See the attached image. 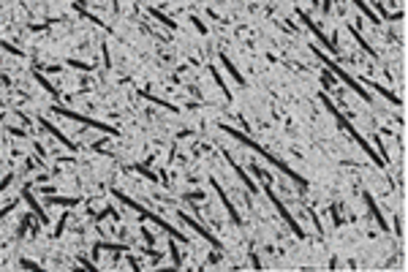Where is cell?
<instances>
[{
  "label": "cell",
  "mask_w": 408,
  "mask_h": 272,
  "mask_svg": "<svg viewBox=\"0 0 408 272\" xmlns=\"http://www.w3.org/2000/svg\"><path fill=\"white\" fill-rule=\"evenodd\" d=\"M101 251H114V253H125L128 245H122V242H98L96 248H93V262H98V253Z\"/></svg>",
  "instance_id": "cell-15"
},
{
  "label": "cell",
  "mask_w": 408,
  "mask_h": 272,
  "mask_svg": "<svg viewBox=\"0 0 408 272\" xmlns=\"http://www.w3.org/2000/svg\"><path fill=\"white\" fill-rule=\"evenodd\" d=\"M376 147H378V155L384 158V164H389V153H387V144H384L381 136H376Z\"/></svg>",
  "instance_id": "cell-28"
},
{
  "label": "cell",
  "mask_w": 408,
  "mask_h": 272,
  "mask_svg": "<svg viewBox=\"0 0 408 272\" xmlns=\"http://www.w3.org/2000/svg\"><path fill=\"white\" fill-rule=\"evenodd\" d=\"M367 88H373V90H376V92H381V95H384V98H387V101H392V103H395V106H403V101H400V98H398V95H395V92H392V90H389V88H384V85H378V82H367Z\"/></svg>",
  "instance_id": "cell-16"
},
{
  "label": "cell",
  "mask_w": 408,
  "mask_h": 272,
  "mask_svg": "<svg viewBox=\"0 0 408 272\" xmlns=\"http://www.w3.org/2000/svg\"><path fill=\"white\" fill-rule=\"evenodd\" d=\"M348 33H351V36H354V38H357V44H359V46H362V49H365V52H367V55H370V57H373V60H376V57H378V52H376V49H373V46H370V44H367V41H365V38H362V36H359V30H357V27H354V25H348Z\"/></svg>",
  "instance_id": "cell-17"
},
{
  "label": "cell",
  "mask_w": 408,
  "mask_h": 272,
  "mask_svg": "<svg viewBox=\"0 0 408 272\" xmlns=\"http://www.w3.org/2000/svg\"><path fill=\"white\" fill-rule=\"evenodd\" d=\"M324 85H326V88H332V85H335V77H332V74H324Z\"/></svg>",
  "instance_id": "cell-35"
},
{
  "label": "cell",
  "mask_w": 408,
  "mask_h": 272,
  "mask_svg": "<svg viewBox=\"0 0 408 272\" xmlns=\"http://www.w3.org/2000/svg\"><path fill=\"white\" fill-rule=\"evenodd\" d=\"M169 253H172V262H174V267H183V259H180V251H177V245H174V237L169 240Z\"/></svg>",
  "instance_id": "cell-25"
},
{
  "label": "cell",
  "mask_w": 408,
  "mask_h": 272,
  "mask_svg": "<svg viewBox=\"0 0 408 272\" xmlns=\"http://www.w3.org/2000/svg\"><path fill=\"white\" fill-rule=\"evenodd\" d=\"M22 199H25L27 204H30V210H33V215H36V221H38V223H44V226H46V223H49V215H46V212H44V207L38 204V199H36V196H33V190H30V188H25V190H22Z\"/></svg>",
  "instance_id": "cell-11"
},
{
  "label": "cell",
  "mask_w": 408,
  "mask_h": 272,
  "mask_svg": "<svg viewBox=\"0 0 408 272\" xmlns=\"http://www.w3.org/2000/svg\"><path fill=\"white\" fill-rule=\"evenodd\" d=\"M209 74H212L215 85H218V88H220V92H223V98H226V101H231V90L226 88V82H223V77H220V74H218V68H215V66H209Z\"/></svg>",
  "instance_id": "cell-21"
},
{
  "label": "cell",
  "mask_w": 408,
  "mask_h": 272,
  "mask_svg": "<svg viewBox=\"0 0 408 272\" xmlns=\"http://www.w3.org/2000/svg\"><path fill=\"white\" fill-rule=\"evenodd\" d=\"M66 218H68V215H63L60 221H57V226H55V237H60V234H63V229H66Z\"/></svg>",
  "instance_id": "cell-32"
},
{
  "label": "cell",
  "mask_w": 408,
  "mask_h": 272,
  "mask_svg": "<svg viewBox=\"0 0 408 272\" xmlns=\"http://www.w3.org/2000/svg\"><path fill=\"white\" fill-rule=\"evenodd\" d=\"M52 204H66V207H77L82 204V196H49Z\"/></svg>",
  "instance_id": "cell-22"
},
{
  "label": "cell",
  "mask_w": 408,
  "mask_h": 272,
  "mask_svg": "<svg viewBox=\"0 0 408 272\" xmlns=\"http://www.w3.org/2000/svg\"><path fill=\"white\" fill-rule=\"evenodd\" d=\"M133 169H136L139 175L144 177V180H153V182H158V175H153V169H150V166H144V164H136V166H133Z\"/></svg>",
  "instance_id": "cell-24"
},
{
  "label": "cell",
  "mask_w": 408,
  "mask_h": 272,
  "mask_svg": "<svg viewBox=\"0 0 408 272\" xmlns=\"http://www.w3.org/2000/svg\"><path fill=\"white\" fill-rule=\"evenodd\" d=\"M44 71H63V66H41Z\"/></svg>",
  "instance_id": "cell-38"
},
{
  "label": "cell",
  "mask_w": 408,
  "mask_h": 272,
  "mask_svg": "<svg viewBox=\"0 0 408 272\" xmlns=\"http://www.w3.org/2000/svg\"><path fill=\"white\" fill-rule=\"evenodd\" d=\"M38 123H41V128H44V131H49V134H52V136H55V139H57V142H60V144H66V147H68V150H71V153H77V150H79V147H77V142H71V139H68L66 134H63V131H60V128H57V125H52V123H49V120H44V117H38Z\"/></svg>",
  "instance_id": "cell-10"
},
{
  "label": "cell",
  "mask_w": 408,
  "mask_h": 272,
  "mask_svg": "<svg viewBox=\"0 0 408 272\" xmlns=\"http://www.w3.org/2000/svg\"><path fill=\"white\" fill-rule=\"evenodd\" d=\"M66 66H71V68H77V71H93V66H90V63H82V60H74V57H68V60H66Z\"/></svg>",
  "instance_id": "cell-26"
},
{
  "label": "cell",
  "mask_w": 408,
  "mask_h": 272,
  "mask_svg": "<svg viewBox=\"0 0 408 272\" xmlns=\"http://www.w3.org/2000/svg\"><path fill=\"white\" fill-rule=\"evenodd\" d=\"M16 207H19V199H14V201H11V204H5V207H3V210H0V218H5V215H11V212H14V210H16Z\"/></svg>",
  "instance_id": "cell-29"
},
{
  "label": "cell",
  "mask_w": 408,
  "mask_h": 272,
  "mask_svg": "<svg viewBox=\"0 0 408 272\" xmlns=\"http://www.w3.org/2000/svg\"><path fill=\"white\" fill-rule=\"evenodd\" d=\"M218 128H220V131H226V134H229L231 139H237V142H240V144H245V147H250V150H256V153H261V158H267V161H270V164H272V166H278V169H281V172H283V175H286V177H289V180H294L297 185H300V188H307V180H305V177H302V175H297V172H294V169H291V166H289V164H286V161H281V158H275V155H272V153H270V150H267V147H261V144H259V142H253V139H250L248 134H242V131H237V128H231V125H223V123H220V125H218Z\"/></svg>",
  "instance_id": "cell-1"
},
{
  "label": "cell",
  "mask_w": 408,
  "mask_h": 272,
  "mask_svg": "<svg viewBox=\"0 0 408 272\" xmlns=\"http://www.w3.org/2000/svg\"><path fill=\"white\" fill-rule=\"evenodd\" d=\"M142 237H144V240H147V245H153V242H155V237H153V234H150V231H147V229H142Z\"/></svg>",
  "instance_id": "cell-36"
},
{
  "label": "cell",
  "mask_w": 408,
  "mask_h": 272,
  "mask_svg": "<svg viewBox=\"0 0 408 272\" xmlns=\"http://www.w3.org/2000/svg\"><path fill=\"white\" fill-rule=\"evenodd\" d=\"M209 185H212V190H215V193H218V199L223 201V207H226V212H229L231 223H237V226H240V215H237L234 204H231V201H229V196L223 193V188H220V185H218V180H215V177H212V180H209Z\"/></svg>",
  "instance_id": "cell-12"
},
{
  "label": "cell",
  "mask_w": 408,
  "mask_h": 272,
  "mask_svg": "<svg viewBox=\"0 0 408 272\" xmlns=\"http://www.w3.org/2000/svg\"><path fill=\"white\" fill-rule=\"evenodd\" d=\"M313 55H316V57H318V60L324 63L326 68H329V71H332V77H337V79H340V82H346V85H348V90H354V92H357L359 98H362V101H370V90L359 88V82H357V79H354L351 74L346 71V68L340 66V63H335V60H332V57H326L321 49H316V46H313Z\"/></svg>",
  "instance_id": "cell-4"
},
{
  "label": "cell",
  "mask_w": 408,
  "mask_h": 272,
  "mask_svg": "<svg viewBox=\"0 0 408 272\" xmlns=\"http://www.w3.org/2000/svg\"><path fill=\"white\" fill-rule=\"evenodd\" d=\"M218 60H220V66H223V68H226V71H229V74H231V77H234V82H237V85H240V88H245V85H248V82H245V77H242V74H240V68H237V66H234V63H231V60H229V55H223V52H220V55H218Z\"/></svg>",
  "instance_id": "cell-14"
},
{
  "label": "cell",
  "mask_w": 408,
  "mask_h": 272,
  "mask_svg": "<svg viewBox=\"0 0 408 272\" xmlns=\"http://www.w3.org/2000/svg\"><path fill=\"white\" fill-rule=\"evenodd\" d=\"M139 95H142V98H147V101H153V103H158V106H163V109H169V112H177V106H174V103L163 101V98L153 95V92H147V90H139Z\"/></svg>",
  "instance_id": "cell-19"
},
{
  "label": "cell",
  "mask_w": 408,
  "mask_h": 272,
  "mask_svg": "<svg viewBox=\"0 0 408 272\" xmlns=\"http://www.w3.org/2000/svg\"><path fill=\"white\" fill-rule=\"evenodd\" d=\"M362 199H365V204H367V212H370V218L378 223V229H381V231H389L387 218H384V212L378 210V204H376V199H373V193H370V190H362Z\"/></svg>",
  "instance_id": "cell-9"
},
{
  "label": "cell",
  "mask_w": 408,
  "mask_h": 272,
  "mask_svg": "<svg viewBox=\"0 0 408 272\" xmlns=\"http://www.w3.org/2000/svg\"><path fill=\"white\" fill-rule=\"evenodd\" d=\"M19 264H22V267H25V270H41V267H38V264H36V262H33V259H22V262H19Z\"/></svg>",
  "instance_id": "cell-31"
},
{
  "label": "cell",
  "mask_w": 408,
  "mask_h": 272,
  "mask_svg": "<svg viewBox=\"0 0 408 272\" xmlns=\"http://www.w3.org/2000/svg\"><path fill=\"white\" fill-rule=\"evenodd\" d=\"M33 150H36V153H38V158H44V147H41L38 142H33Z\"/></svg>",
  "instance_id": "cell-37"
},
{
  "label": "cell",
  "mask_w": 408,
  "mask_h": 272,
  "mask_svg": "<svg viewBox=\"0 0 408 272\" xmlns=\"http://www.w3.org/2000/svg\"><path fill=\"white\" fill-rule=\"evenodd\" d=\"M33 77H36V82H38V85H41V88H44L46 92H49L52 98H60V90H57V88H55V85H52V82H46V79H44V74H41V71H36V74H33Z\"/></svg>",
  "instance_id": "cell-23"
},
{
  "label": "cell",
  "mask_w": 408,
  "mask_h": 272,
  "mask_svg": "<svg viewBox=\"0 0 408 272\" xmlns=\"http://www.w3.org/2000/svg\"><path fill=\"white\" fill-rule=\"evenodd\" d=\"M49 109H52L55 114H60V117L77 120V123H82V125H90V128H96V131H103V134H109V136H120V131L114 128V125H106V123H101V120H93V117H87V114H79V112H74V109L60 106V103H52Z\"/></svg>",
  "instance_id": "cell-5"
},
{
  "label": "cell",
  "mask_w": 408,
  "mask_h": 272,
  "mask_svg": "<svg viewBox=\"0 0 408 272\" xmlns=\"http://www.w3.org/2000/svg\"><path fill=\"white\" fill-rule=\"evenodd\" d=\"M223 158H226V161H229V166H231V169H234V172H237V177H240V180H242V185H245V188H248V190H250V193H256V190H259V188H256V182H253V180H250V177H248V175H245V172H242V166H240V164H237V161H234V158H231V155H229V153H223Z\"/></svg>",
  "instance_id": "cell-13"
},
{
  "label": "cell",
  "mask_w": 408,
  "mask_h": 272,
  "mask_svg": "<svg viewBox=\"0 0 408 272\" xmlns=\"http://www.w3.org/2000/svg\"><path fill=\"white\" fill-rule=\"evenodd\" d=\"M33 218H36V215H22V223H19V229H16V237H19V240L27 234V226H30Z\"/></svg>",
  "instance_id": "cell-27"
},
{
  "label": "cell",
  "mask_w": 408,
  "mask_h": 272,
  "mask_svg": "<svg viewBox=\"0 0 408 272\" xmlns=\"http://www.w3.org/2000/svg\"><path fill=\"white\" fill-rule=\"evenodd\" d=\"M321 103H324V109H326V112H329L332 117H335V123L340 125V128L346 131V134L351 136L354 142L359 144V147H362V153H365V155H370V161H376L378 166H387V164H384V158H381V155H378V153H373V150H370V144H367L365 139H362V134H359V131L354 128V125L348 123V120H346V117H343V114H340V112H337V109H335V103H332L329 98H326V92H321Z\"/></svg>",
  "instance_id": "cell-3"
},
{
  "label": "cell",
  "mask_w": 408,
  "mask_h": 272,
  "mask_svg": "<svg viewBox=\"0 0 408 272\" xmlns=\"http://www.w3.org/2000/svg\"><path fill=\"white\" fill-rule=\"evenodd\" d=\"M264 193L270 196V201H272V204H275V210L281 212V218L286 221V226H289V229H291V231H294V234H297V237H300V240H302V237H305V231H302V226H300V223L294 221V218H291V212L286 210V204L281 201V196H278L275 190H272V185L267 182V180H264Z\"/></svg>",
  "instance_id": "cell-6"
},
{
  "label": "cell",
  "mask_w": 408,
  "mask_h": 272,
  "mask_svg": "<svg viewBox=\"0 0 408 272\" xmlns=\"http://www.w3.org/2000/svg\"><path fill=\"white\" fill-rule=\"evenodd\" d=\"M0 66H3V63H0Z\"/></svg>",
  "instance_id": "cell-39"
},
{
  "label": "cell",
  "mask_w": 408,
  "mask_h": 272,
  "mask_svg": "<svg viewBox=\"0 0 408 272\" xmlns=\"http://www.w3.org/2000/svg\"><path fill=\"white\" fill-rule=\"evenodd\" d=\"M194 25H196V30H199V33H207V25H204L202 19H196V16H194Z\"/></svg>",
  "instance_id": "cell-34"
},
{
  "label": "cell",
  "mask_w": 408,
  "mask_h": 272,
  "mask_svg": "<svg viewBox=\"0 0 408 272\" xmlns=\"http://www.w3.org/2000/svg\"><path fill=\"white\" fill-rule=\"evenodd\" d=\"M351 3H354V5H357V8H359V11H362V14H365V16H367V19H370V22H373V25H378V22H381V19H378V14H376V11H373V8H370V5H367V3H365V0H351Z\"/></svg>",
  "instance_id": "cell-20"
},
{
  "label": "cell",
  "mask_w": 408,
  "mask_h": 272,
  "mask_svg": "<svg viewBox=\"0 0 408 272\" xmlns=\"http://www.w3.org/2000/svg\"><path fill=\"white\" fill-rule=\"evenodd\" d=\"M11 180H14V175H5L3 180H0V190H5V188H8V185H11Z\"/></svg>",
  "instance_id": "cell-33"
},
{
  "label": "cell",
  "mask_w": 408,
  "mask_h": 272,
  "mask_svg": "<svg viewBox=\"0 0 408 272\" xmlns=\"http://www.w3.org/2000/svg\"><path fill=\"white\" fill-rule=\"evenodd\" d=\"M112 196H114V199H117V201H122V204H125V207H131V210L133 212H136V215L139 218H144V221H153L155 223V226H161L163 231H166V234L169 237H174V240H177V242H188V240H185V234H180V231L177 229H174L172 226V223H166V221H163V218L161 215H155V212H150V210H144V207L142 204H139V201H133L131 199V196H125V193H122V190H117V188H112Z\"/></svg>",
  "instance_id": "cell-2"
},
{
  "label": "cell",
  "mask_w": 408,
  "mask_h": 272,
  "mask_svg": "<svg viewBox=\"0 0 408 272\" xmlns=\"http://www.w3.org/2000/svg\"><path fill=\"white\" fill-rule=\"evenodd\" d=\"M297 16H300V22H305V27H307V30H313V36H316L318 41H321V44L326 46V49L332 52V55H337V52H340V46H337V33H335L332 38H326V33H324L321 27L316 25V22L310 19V16L305 14V11H297Z\"/></svg>",
  "instance_id": "cell-7"
},
{
  "label": "cell",
  "mask_w": 408,
  "mask_h": 272,
  "mask_svg": "<svg viewBox=\"0 0 408 272\" xmlns=\"http://www.w3.org/2000/svg\"><path fill=\"white\" fill-rule=\"evenodd\" d=\"M150 16H153V19H158L161 22V25L163 27H169V30H177V22H172V19H169V16L166 14H163V11H158V8H153V5H150Z\"/></svg>",
  "instance_id": "cell-18"
},
{
  "label": "cell",
  "mask_w": 408,
  "mask_h": 272,
  "mask_svg": "<svg viewBox=\"0 0 408 272\" xmlns=\"http://www.w3.org/2000/svg\"><path fill=\"white\" fill-rule=\"evenodd\" d=\"M177 218H180V221L185 223V226H191V229H194L196 234L202 237V240H207V242H209V245H212V248H215V251H218V253L223 251V245H220V240H215V234H212V231H209L207 226H202V223L196 221L194 215H188V212H177Z\"/></svg>",
  "instance_id": "cell-8"
},
{
  "label": "cell",
  "mask_w": 408,
  "mask_h": 272,
  "mask_svg": "<svg viewBox=\"0 0 408 272\" xmlns=\"http://www.w3.org/2000/svg\"><path fill=\"white\" fill-rule=\"evenodd\" d=\"M0 46H3L5 52H11V55H25V52H22L19 46H14V44H8V41H0Z\"/></svg>",
  "instance_id": "cell-30"
}]
</instances>
